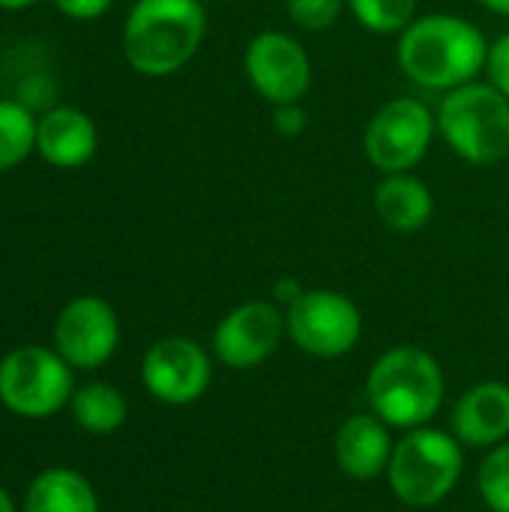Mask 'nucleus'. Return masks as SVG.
<instances>
[{
  "mask_svg": "<svg viewBox=\"0 0 509 512\" xmlns=\"http://www.w3.org/2000/svg\"><path fill=\"white\" fill-rule=\"evenodd\" d=\"M72 393V366L51 348L21 345L0 360V402L18 417H54Z\"/></svg>",
  "mask_w": 509,
  "mask_h": 512,
  "instance_id": "obj_6",
  "label": "nucleus"
},
{
  "mask_svg": "<svg viewBox=\"0 0 509 512\" xmlns=\"http://www.w3.org/2000/svg\"><path fill=\"white\" fill-rule=\"evenodd\" d=\"M480 6H486L489 12H495V15H507L509 18V0H477Z\"/></svg>",
  "mask_w": 509,
  "mask_h": 512,
  "instance_id": "obj_26",
  "label": "nucleus"
},
{
  "mask_svg": "<svg viewBox=\"0 0 509 512\" xmlns=\"http://www.w3.org/2000/svg\"><path fill=\"white\" fill-rule=\"evenodd\" d=\"M438 135L468 165H498L509 156V99L492 81L447 90L438 105Z\"/></svg>",
  "mask_w": 509,
  "mask_h": 512,
  "instance_id": "obj_4",
  "label": "nucleus"
},
{
  "mask_svg": "<svg viewBox=\"0 0 509 512\" xmlns=\"http://www.w3.org/2000/svg\"><path fill=\"white\" fill-rule=\"evenodd\" d=\"M375 213L387 228L399 234H411L432 222L435 198L429 186L411 171L384 174V180L375 189Z\"/></svg>",
  "mask_w": 509,
  "mask_h": 512,
  "instance_id": "obj_16",
  "label": "nucleus"
},
{
  "mask_svg": "<svg viewBox=\"0 0 509 512\" xmlns=\"http://www.w3.org/2000/svg\"><path fill=\"white\" fill-rule=\"evenodd\" d=\"M477 489L492 512H509V441L492 447L477 471Z\"/></svg>",
  "mask_w": 509,
  "mask_h": 512,
  "instance_id": "obj_21",
  "label": "nucleus"
},
{
  "mask_svg": "<svg viewBox=\"0 0 509 512\" xmlns=\"http://www.w3.org/2000/svg\"><path fill=\"white\" fill-rule=\"evenodd\" d=\"M69 411H72V420L84 432L111 435L126 423L129 405L117 387H111L105 381H90L84 387H75V393L69 399Z\"/></svg>",
  "mask_w": 509,
  "mask_h": 512,
  "instance_id": "obj_18",
  "label": "nucleus"
},
{
  "mask_svg": "<svg viewBox=\"0 0 509 512\" xmlns=\"http://www.w3.org/2000/svg\"><path fill=\"white\" fill-rule=\"evenodd\" d=\"M357 24L369 33L393 36L417 18V0H348Z\"/></svg>",
  "mask_w": 509,
  "mask_h": 512,
  "instance_id": "obj_20",
  "label": "nucleus"
},
{
  "mask_svg": "<svg viewBox=\"0 0 509 512\" xmlns=\"http://www.w3.org/2000/svg\"><path fill=\"white\" fill-rule=\"evenodd\" d=\"M111 3L114 0H54V6L75 21H93V18L105 15L111 9Z\"/></svg>",
  "mask_w": 509,
  "mask_h": 512,
  "instance_id": "obj_24",
  "label": "nucleus"
},
{
  "mask_svg": "<svg viewBox=\"0 0 509 512\" xmlns=\"http://www.w3.org/2000/svg\"><path fill=\"white\" fill-rule=\"evenodd\" d=\"M0 512H15V504H12V498H9V492L0 486Z\"/></svg>",
  "mask_w": 509,
  "mask_h": 512,
  "instance_id": "obj_28",
  "label": "nucleus"
},
{
  "mask_svg": "<svg viewBox=\"0 0 509 512\" xmlns=\"http://www.w3.org/2000/svg\"><path fill=\"white\" fill-rule=\"evenodd\" d=\"M486 72H489V81L509 99V33H504L495 45H489Z\"/></svg>",
  "mask_w": 509,
  "mask_h": 512,
  "instance_id": "obj_23",
  "label": "nucleus"
},
{
  "mask_svg": "<svg viewBox=\"0 0 509 512\" xmlns=\"http://www.w3.org/2000/svg\"><path fill=\"white\" fill-rule=\"evenodd\" d=\"M285 333V312L276 303L246 300L216 324L213 354L222 366L246 372L270 360Z\"/></svg>",
  "mask_w": 509,
  "mask_h": 512,
  "instance_id": "obj_12",
  "label": "nucleus"
},
{
  "mask_svg": "<svg viewBox=\"0 0 509 512\" xmlns=\"http://www.w3.org/2000/svg\"><path fill=\"white\" fill-rule=\"evenodd\" d=\"M399 69L423 90H456L486 69L489 42L477 24L462 15L435 12L414 18L399 33Z\"/></svg>",
  "mask_w": 509,
  "mask_h": 512,
  "instance_id": "obj_1",
  "label": "nucleus"
},
{
  "mask_svg": "<svg viewBox=\"0 0 509 512\" xmlns=\"http://www.w3.org/2000/svg\"><path fill=\"white\" fill-rule=\"evenodd\" d=\"M204 33L201 0H138L123 27V54L135 72L165 78L195 57Z\"/></svg>",
  "mask_w": 509,
  "mask_h": 512,
  "instance_id": "obj_2",
  "label": "nucleus"
},
{
  "mask_svg": "<svg viewBox=\"0 0 509 512\" xmlns=\"http://www.w3.org/2000/svg\"><path fill=\"white\" fill-rule=\"evenodd\" d=\"M120 342V321L102 297L69 300L54 321V351L81 372L105 366Z\"/></svg>",
  "mask_w": 509,
  "mask_h": 512,
  "instance_id": "obj_11",
  "label": "nucleus"
},
{
  "mask_svg": "<svg viewBox=\"0 0 509 512\" xmlns=\"http://www.w3.org/2000/svg\"><path fill=\"white\" fill-rule=\"evenodd\" d=\"M213 381V366L207 351L186 339V336H168L147 348L141 360V384L147 393L171 408L195 405Z\"/></svg>",
  "mask_w": 509,
  "mask_h": 512,
  "instance_id": "obj_9",
  "label": "nucleus"
},
{
  "mask_svg": "<svg viewBox=\"0 0 509 512\" xmlns=\"http://www.w3.org/2000/svg\"><path fill=\"white\" fill-rule=\"evenodd\" d=\"M273 126L282 135H300L306 129V111L300 108V102L291 105H273Z\"/></svg>",
  "mask_w": 509,
  "mask_h": 512,
  "instance_id": "obj_25",
  "label": "nucleus"
},
{
  "mask_svg": "<svg viewBox=\"0 0 509 512\" xmlns=\"http://www.w3.org/2000/svg\"><path fill=\"white\" fill-rule=\"evenodd\" d=\"M96 126L78 108H51L39 120L36 150L54 168H81L96 153Z\"/></svg>",
  "mask_w": 509,
  "mask_h": 512,
  "instance_id": "obj_15",
  "label": "nucleus"
},
{
  "mask_svg": "<svg viewBox=\"0 0 509 512\" xmlns=\"http://www.w3.org/2000/svg\"><path fill=\"white\" fill-rule=\"evenodd\" d=\"M393 447L396 441L390 438V426L372 411L351 414L333 438V456L339 471L363 483L387 474Z\"/></svg>",
  "mask_w": 509,
  "mask_h": 512,
  "instance_id": "obj_14",
  "label": "nucleus"
},
{
  "mask_svg": "<svg viewBox=\"0 0 509 512\" xmlns=\"http://www.w3.org/2000/svg\"><path fill=\"white\" fill-rule=\"evenodd\" d=\"M249 84L270 105L300 102L312 87V60L306 48L282 30L258 33L243 57Z\"/></svg>",
  "mask_w": 509,
  "mask_h": 512,
  "instance_id": "obj_10",
  "label": "nucleus"
},
{
  "mask_svg": "<svg viewBox=\"0 0 509 512\" xmlns=\"http://www.w3.org/2000/svg\"><path fill=\"white\" fill-rule=\"evenodd\" d=\"M435 132L438 120L432 108L417 96H399L372 114L363 132V150L381 174H399L423 162Z\"/></svg>",
  "mask_w": 509,
  "mask_h": 512,
  "instance_id": "obj_8",
  "label": "nucleus"
},
{
  "mask_svg": "<svg viewBox=\"0 0 509 512\" xmlns=\"http://www.w3.org/2000/svg\"><path fill=\"white\" fill-rule=\"evenodd\" d=\"M36 0H0V9H27L33 6Z\"/></svg>",
  "mask_w": 509,
  "mask_h": 512,
  "instance_id": "obj_27",
  "label": "nucleus"
},
{
  "mask_svg": "<svg viewBox=\"0 0 509 512\" xmlns=\"http://www.w3.org/2000/svg\"><path fill=\"white\" fill-rule=\"evenodd\" d=\"M39 120L30 114L27 105L3 99L0 102V171L21 165L30 150L36 147Z\"/></svg>",
  "mask_w": 509,
  "mask_h": 512,
  "instance_id": "obj_19",
  "label": "nucleus"
},
{
  "mask_svg": "<svg viewBox=\"0 0 509 512\" xmlns=\"http://www.w3.org/2000/svg\"><path fill=\"white\" fill-rule=\"evenodd\" d=\"M21 512H99V498L78 471L48 468L27 486Z\"/></svg>",
  "mask_w": 509,
  "mask_h": 512,
  "instance_id": "obj_17",
  "label": "nucleus"
},
{
  "mask_svg": "<svg viewBox=\"0 0 509 512\" xmlns=\"http://www.w3.org/2000/svg\"><path fill=\"white\" fill-rule=\"evenodd\" d=\"M345 3L348 0H288L285 9L300 30L321 33V30H330L336 24Z\"/></svg>",
  "mask_w": 509,
  "mask_h": 512,
  "instance_id": "obj_22",
  "label": "nucleus"
},
{
  "mask_svg": "<svg viewBox=\"0 0 509 512\" xmlns=\"http://www.w3.org/2000/svg\"><path fill=\"white\" fill-rule=\"evenodd\" d=\"M285 330L303 354L336 360L357 348L363 315L351 297L330 288H312L285 306Z\"/></svg>",
  "mask_w": 509,
  "mask_h": 512,
  "instance_id": "obj_7",
  "label": "nucleus"
},
{
  "mask_svg": "<svg viewBox=\"0 0 509 512\" xmlns=\"http://www.w3.org/2000/svg\"><path fill=\"white\" fill-rule=\"evenodd\" d=\"M462 471L465 453L459 438L453 432L420 426L396 441L387 465V483L402 504L426 510L453 495Z\"/></svg>",
  "mask_w": 509,
  "mask_h": 512,
  "instance_id": "obj_5",
  "label": "nucleus"
},
{
  "mask_svg": "<svg viewBox=\"0 0 509 512\" xmlns=\"http://www.w3.org/2000/svg\"><path fill=\"white\" fill-rule=\"evenodd\" d=\"M447 393L441 363L417 348L396 345L384 351L366 378V396L375 417H381L390 429H420L438 414Z\"/></svg>",
  "mask_w": 509,
  "mask_h": 512,
  "instance_id": "obj_3",
  "label": "nucleus"
},
{
  "mask_svg": "<svg viewBox=\"0 0 509 512\" xmlns=\"http://www.w3.org/2000/svg\"><path fill=\"white\" fill-rule=\"evenodd\" d=\"M450 429L471 450H492L509 441V384L483 381L465 390L453 408Z\"/></svg>",
  "mask_w": 509,
  "mask_h": 512,
  "instance_id": "obj_13",
  "label": "nucleus"
}]
</instances>
